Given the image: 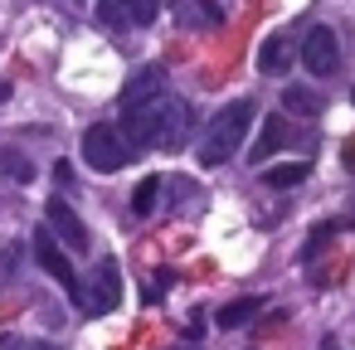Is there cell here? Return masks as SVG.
<instances>
[{"label": "cell", "mask_w": 355, "mask_h": 350, "mask_svg": "<svg viewBox=\"0 0 355 350\" xmlns=\"http://www.w3.org/2000/svg\"><path fill=\"white\" fill-rule=\"evenodd\" d=\"M190 132V112L180 98L171 93H156L146 103H132L127 117H122V137L132 151H146V146H180Z\"/></svg>", "instance_id": "1"}, {"label": "cell", "mask_w": 355, "mask_h": 350, "mask_svg": "<svg viewBox=\"0 0 355 350\" xmlns=\"http://www.w3.org/2000/svg\"><path fill=\"white\" fill-rule=\"evenodd\" d=\"M248 122H253V103L248 98H239L219 117H209V132L200 141V166H224L229 156H239V146L248 137Z\"/></svg>", "instance_id": "2"}, {"label": "cell", "mask_w": 355, "mask_h": 350, "mask_svg": "<svg viewBox=\"0 0 355 350\" xmlns=\"http://www.w3.org/2000/svg\"><path fill=\"white\" fill-rule=\"evenodd\" d=\"M83 161H88L93 170H103V175L122 170V166L132 161V146H127L122 127H107V122L88 127V132H83Z\"/></svg>", "instance_id": "3"}, {"label": "cell", "mask_w": 355, "mask_h": 350, "mask_svg": "<svg viewBox=\"0 0 355 350\" xmlns=\"http://www.w3.org/2000/svg\"><path fill=\"white\" fill-rule=\"evenodd\" d=\"M35 258H40V268H44V272H49V277H54V282H59V287H64V292L78 301V306L88 301V287L78 282V272H73L69 253L59 248V238H54L49 229H40V234H35Z\"/></svg>", "instance_id": "4"}, {"label": "cell", "mask_w": 355, "mask_h": 350, "mask_svg": "<svg viewBox=\"0 0 355 350\" xmlns=\"http://www.w3.org/2000/svg\"><path fill=\"white\" fill-rule=\"evenodd\" d=\"M302 64H306V73H316V78L336 73V69H340V40H336V30L316 25V30L302 40Z\"/></svg>", "instance_id": "5"}, {"label": "cell", "mask_w": 355, "mask_h": 350, "mask_svg": "<svg viewBox=\"0 0 355 350\" xmlns=\"http://www.w3.org/2000/svg\"><path fill=\"white\" fill-rule=\"evenodd\" d=\"M117 301H122V268H117V258H103L98 272H93V287H88L83 311L88 316H103V311H117Z\"/></svg>", "instance_id": "6"}, {"label": "cell", "mask_w": 355, "mask_h": 350, "mask_svg": "<svg viewBox=\"0 0 355 350\" xmlns=\"http://www.w3.org/2000/svg\"><path fill=\"white\" fill-rule=\"evenodd\" d=\"M161 15V0H98V20L107 30H132V25H151Z\"/></svg>", "instance_id": "7"}, {"label": "cell", "mask_w": 355, "mask_h": 350, "mask_svg": "<svg viewBox=\"0 0 355 350\" xmlns=\"http://www.w3.org/2000/svg\"><path fill=\"white\" fill-rule=\"evenodd\" d=\"M44 219H49V234H54L64 248H73V253H88V229H83V219L69 209V200H49Z\"/></svg>", "instance_id": "8"}, {"label": "cell", "mask_w": 355, "mask_h": 350, "mask_svg": "<svg viewBox=\"0 0 355 350\" xmlns=\"http://www.w3.org/2000/svg\"><path fill=\"white\" fill-rule=\"evenodd\" d=\"M287 69H292V44H287V35H268L263 49H258V73L287 78Z\"/></svg>", "instance_id": "9"}, {"label": "cell", "mask_w": 355, "mask_h": 350, "mask_svg": "<svg viewBox=\"0 0 355 350\" xmlns=\"http://www.w3.org/2000/svg\"><path fill=\"white\" fill-rule=\"evenodd\" d=\"M282 146H287V122H282V117H263V132H258L248 161H268V156H277Z\"/></svg>", "instance_id": "10"}, {"label": "cell", "mask_w": 355, "mask_h": 350, "mask_svg": "<svg viewBox=\"0 0 355 350\" xmlns=\"http://www.w3.org/2000/svg\"><path fill=\"white\" fill-rule=\"evenodd\" d=\"M161 93V69L151 64V69H141L127 88H122V107H132V103H146V98H156Z\"/></svg>", "instance_id": "11"}, {"label": "cell", "mask_w": 355, "mask_h": 350, "mask_svg": "<svg viewBox=\"0 0 355 350\" xmlns=\"http://www.w3.org/2000/svg\"><path fill=\"white\" fill-rule=\"evenodd\" d=\"M263 180H268L272 190H287V185H302V180H306V161H287V166H268V170H263Z\"/></svg>", "instance_id": "12"}, {"label": "cell", "mask_w": 355, "mask_h": 350, "mask_svg": "<svg viewBox=\"0 0 355 350\" xmlns=\"http://www.w3.org/2000/svg\"><path fill=\"white\" fill-rule=\"evenodd\" d=\"M258 306H263L258 297H239V301H229V306L219 311V326H224V331H234V326L253 321V316H258Z\"/></svg>", "instance_id": "13"}, {"label": "cell", "mask_w": 355, "mask_h": 350, "mask_svg": "<svg viewBox=\"0 0 355 350\" xmlns=\"http://www.w3.org/2000/svg\"><path fill=\"white\" fill-rule=\"evenodd\" d=\"M282 107L297 112V117H316V112H321V98H316L311 88H287V93H282Z\"/></svg>", "instance_id": "14"}, {"label": "cell", "mask_w": 355, "mask_h": 350, "mask_svg": "<svg viewBox=\"0 0 355 350\" xmlns=\"http://www.w3.org/2000/svg\"><path fill=\"white\" fill-rule=\"evenodd\" d=\"M156 200H161V175H146V180H141V185L132 190V209H137V214L146 219V214L156 209Z\"/></svg>", "instance_id": "15"}, {"label": "cell", "mask_w": 355, "mask_h": 350, "mask_svg": "<svg viewBox=\"0 0 355 350\" xmlns=\"http://www.w3.org/2000/svg\"><path fill=\"white\" fill-rule=\"evenodd\" d=\"M0 170H6L10 180H20V185H25V180H35V166H30L20 151H10V146H0Z\"/></svg>", "instance_id": "16"}, {"label": "cell", "mask_w": 355, "mask_h": 350, "mask_svg": "<svg viewBox=\"0 0 355 350\" xmlns=\"http://www.w3.org/2000/svg\"><path fill=\"white\" fill-rule=\"evenodd\" d=\"M326 238H331V224H321V229H316V234H311V238H306V258H316V253H321V243H326Z\"/></svg>", "instance_id": "17"}, {"label": "cell", "mask_w": 355, "mask_h": 350, "mask_svg": "<svg viewBox=\"0 0 355 350\" xmlns=\"http://www.w3.org/2000/svg\"><path fill=\"white\" fill-rule=\"evenodd\" d=\"M30 350H59V345H49V340H40V345H30Z\"/></svg>", "instance_id": "18"}, {"label": "cell", "mask_w": 355, "mask_h": 350, "mask_svg": "<svg viewBox=\"0 0 355 350\" xmlns=\"http://www.w3.org/2000/svg\"><path fill=\"white\" fill-rule=\"evenodd\" d=\"M6 98H10V88H6V83H0V103H6Z\"/></svg>", "instance_id": "19"}, {"label": "cell", "mask_w": 355, "mask_h": 350, "mask_svg": "<svg viewBox=\"0 0 355 350\" xmlns=\"http://www.w3.org/2000/svg\"><path fill=\"white\" fill-rule=\"evenodd\" d=\"M326 350H336V345H326Z\"/></svg>", "instance_id": "20"}, {"label": "cell", "mask_w": 355, "mask_h": 350, "mask_svg": "<svg viewBox=\"0 0 355 350\" xmlns=\"http://www.w3.org/2000/svg\"><path fill=\"white\" fill-rule=\"evenodd\" d=\"M350 98H355V93H350Z\"/></svg>", "instance_id": "21"}]
</instances>
